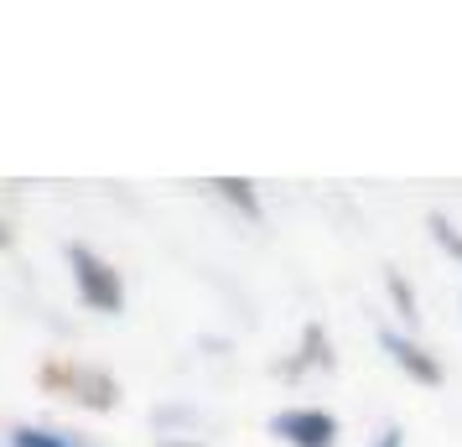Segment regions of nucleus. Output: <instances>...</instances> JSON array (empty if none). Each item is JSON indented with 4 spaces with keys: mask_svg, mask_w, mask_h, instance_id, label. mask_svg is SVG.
<instances>
[{
    "mask_svg": "<svg viewBox=\"0 0 462 447\" xmlns=\"http://www.w3.org/2000/svg\"><path fill=\"white\" fill-rule=\"evenodd\" d=\"M426 229H431V239H437L441 250H447V256L462 265V235L452 229V224H447V219H441V213H431V219H426Z\"/></svg>",
    "mask_w": 462,
    "mask_h": 447,
    "instance_id": "nucleus-8",
    "label": "nucleus"
},
{
    "mask_svg": "<svg viewBox=\"0 0 462 447\" xmlns=\"http://www.w3.org/2000/svg\"><path fill=\"white\" fill-rule=\"evenodd\" d=\"M390 297H395L400 318H411V322H416V297H411V286H405V276H400V271H390Z\"/></svg>",
    "mask_w": 462,
    "mask_h": 447,
    "instance_id": "nucleus-9",
    "label": "nucleus"
},
{
    "mask_svg": "<svg viewBox=\"0 0 462 447\" xmlns=\"http://www.w3.org/2000/svg\"><path fill=\"white\" fill-rule=\"evenodd\" d=\"M11 447H79L63 432H47V426H11Z\"/></svg>",
    "mask_w": 462,
    "mask_h": 447,
    "instance_id": "nucleus-7",
    "label": "nucleus"
},
{
    "mask_svg": "<svg viewBox=\"0 0 462 447\" xmlns=\"http://www.w3.org/2000/svg\"><path fill=\"white\" fill-rule=\"evenodd\" d=\"M213 192H218V198H229L245 219H260V198H254V188L245 182V177H213Z\"/></svg>",
    "mask_w": 462,
    "mask_h": 447,
    "instance_id": "nucleus-5",
    "label": "nucleus"
},
{
    "mask_svg": "<svg viewBox=\"0 0 462 447\" xmlns=\"http://www.w3.org/2000/svg\"><path fill=\"white\" fill-rule=\"evenodd\" d=\"M5 245H11V229H5V224H0V250H5Z\"/></svg>",
    "mask_w": 462,
    "mask_h": 447,
    "instance_id": "nucleus-12",
    "label": "nucleus"
},
{
    "mask_svg": "<svg viewBox=\"0 0 462 447\" xmlns=\"http://www.w3.org/2000/svg\"><path fill=\"white\" fill-rule=\"evenodd\" d=\"M156 447H198V442H177V437H162Z\"/></svg>",
    "mask_w": 462,
    "mask_h": 447,
    "instance_id": "nucleus-11",
    "label": "nucleus"
},
{
    "mask_svg": "<svg viewBox=\"0 0 462 447\" xmlns=\"http://www.w3.org/2000/svg\"><path fill=\"white\" fill-rule=\"evenodd\" d=\"M379 343H384V354H390V359H395L416 385H441V380H447V369H441V364L431 359L416 339H405V333H390V328H384V333H379Z\"/></svg>",
    "mask_w": 462,
    "mask_h": 447,
    "instance_id": "nucleus-4",
    "label": "nucleus"
},
{
    "mask_svg": "<svg viewBox=\"0 0 462 447\" xmlns=\"http://www.w3.org/2000/svg\"><path fill=\"white\" fill-rule=\"evenodd\" d=\"M271 432L291 447H333L337 442V416L317 411V405H291V411H275Z\"/></svg>",
    "mask_w": 462,
    "mask_h": 447,
    "instance_id": "nucleus-3",
    "label": "nucleus"
},
{
    "mask_svg": "<svg viewBox=\"0 0 462 447\" xmlns=\"http://www.w3.org/2000/svg\"><path fill=\"white\" fill-rule=\"evenodd\" d=\"M68 265H73V286H79L84 307H94V312H120L125 307V281L105 256H94L88 245H68Z\"/></svg>",
    "mask_w": 462,
    "mask_h": 447,
    "instance_id": "nucleus-2",
    "label": "nucleus"
},
{
    "mask_svg": "<svg viewBox=\"0 0 462 447\" xmlns=\"http://www.w3.org/2000/svg\"><path fill=\"white\" fill-rule=\"evenodd\" d=\"M37 385L47 396H63V401L84 405V411H115L120 405V385L115 375L94 369V364H68V359H47L37 369Z\"/></svg>",
    "mask_w": 462,
    "mask_h": 447,
    "instance_id": "nucleus-1",
    "label": "nucleus"
},
{
    "mask_svg": "<svg viewBox=\"0 0 462 447\" xmlns=\"http://www.w3.org/2000/svg\"><path fill=\"white\" fill-rule=\"evenodd\" d=\"M312 364H333V354H328V333H322L317 322L301 333V359L286 364V375H301V369H312Z\"/></svg>",
    "mask_w": 462,
    "mask_h": 447,
    "instance_id": "nucleus-6",
    "label": "nucleus"
},
{
    "mask_svg": "<svg viewBox=\"0 0 462 447\" xmlns=\"http://www.w3.org/2000/svg\"><path fill=\"white\" fill-rule=\"evenodd\" d=\"M405 442V432H400V426H384V432H379V447H400Z\"/></svg>",
    "mask_w": 462,
    "mask_h": 447,
    "instance_id": "nucleus-10",
    "label": "nucleus"
}]
</instances>
